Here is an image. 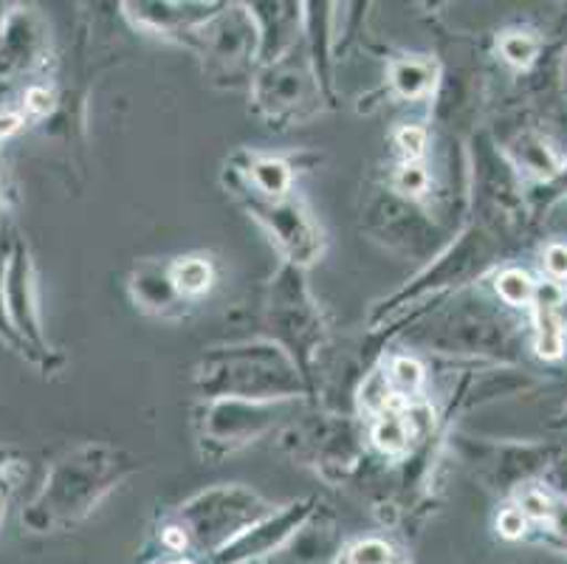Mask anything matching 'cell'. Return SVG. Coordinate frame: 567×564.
Instances as JSON below:
<instances>
[{"mask_svg":"<svg viewBox=\"0 0 567 564\" xmlns=\"http://www.w3.org/2000/svg\"><path fill=\"white\" fill-rule=\"evenodd\" d=\"M446 449L481 478L497 496H517L519 491L545 480L550 465L561 454L559 447L530 441H494L466 432L446 434Z\"/></svg>","mask_w":567,"mask_h":564,"instance_id":"7","label":"cell"},{"mask_svg":"<svg viewBox=\"0 0 567 564\" xmlns=\"http://www.w3.org/2000/svg\"><path fill=\"white\" fill-rule=\"evenodd\" d=\"M9 248H12V229L3 226L0 232V341L7 345L9 350H14L18 356H23L29 361V353H25V345L20 341V336L14 334L12 322H9L7 314V297H3V283H7V263H9Z\"/></svg>","mask_w":567,"mask_h":564,"instance_id":"30","label":"cell"},{"mask_svg":"<svg viewBox=\"0 0 567 564\" xmlns=\"http://www.w3.org/2000/svg\"><path fill=\"white\" fill-rule=\"evenodd\" d=\"M49 29L32 7H14L0 38V96L12 88L38 85L49 69Z\"/></svg>","mask_w":567,"mask_h":564,"instance_id":"15","label":"cell"},{"mask_svg":"<svg viewBox=\"0 0 567 564\" xmlns=\"http://www.w3.org/2000/svg\"><path fill=\"white\" fill-rule=\"evenodd\" d=\"M499 57L503 62L514 65V69L525 71L530 69L536 60H539V51H543V40L530 34V31H505L497 43Z\"/></svg>","mask_w":567,"mask_h":564,"instance_id":"28","label":"cell"},{"mask_svg":"<svg viewBox=\"0 0 567 564\" xmlns=\"http://www.w3.org/2000/svg\"><path fill=\"white\" fill-rule=\"evenodd\" d=\"M0 170H3V164H0Z\"/></svg>","mask_w":567,"mask_h":564,"instance_id":"45","label":"cell"},{"mask_svg":"<svg viewBox=\"0 0 567 564\" xmlns=\"http://www.w3.org/2000/svg\"><path fill=\"white\" fill-rule=\"evenodd\" d=\"M508 310L499 299L492 302L481 291L463 288L406 314L410 328L401 334V341L412 356L435 353L472 365H517L525 348V328Z\"/></svg>","mask_w":567,"mask_h":564,"instance_id":"1","label":"cell"},{"mask_svg":"<svg viewBox=\"0 0 567 564\" xmlns=\"http://www.w3.org/2000/svg\"><path fill=\"white\" fill-rule=\"evenodd\" d=\"M260 38V65L282 60L306 40V3H286V0H262V3H246Z\"/></svg>","mask_w":567,"mask_h":564,"instance_id":"17","label":"cell"},{"mask_svg":"<svg viewBox=\"0 0 567 564\" xmlns=\"http://www.w3.org/2000/svg\"><path fill=\"white\" fill-rule=\"evenodd\" d=\"M275 511L255 489L237 483L213 485L175 509L162 527V545L173 553L193 551L213 558Z\"/></svg>","mask_w":567,"mask_h":564,"instance_id":"5","label":"cell"},{"mask_svg":"<svg viewBox=\"0 0 567 564\" xmlns=\"http://www.w3.org/2000/svg\"><path fill=\"white\" fill-rule=\"evenodd\" d=\"M386 376V384L393 390L399 401H415V398L426 396V367L424 361L412 353H393L386 356L381 365Z\"/></svg>","mask_w":567,"mask_h":564,"instance_id":"25","label":"cell"},{"mask_svg":"<svg viewBox=\"0 0 567 564\" xmlns=\"http://www.w3.org/2000/svg\"><path fill=\"white\" fill-rule=\"evenodd\" d=\"M362 232L386 252L415 263H432L452 243V232L421 201L404 198L386 184L362 206Z\"/></svg>","mask_w":567,"mask_h":564,"instance_id":"8","label":"cell"},{"mask_svg":"<svg viewBox=\"0 0 567 564\" xmlns=\"http://www.w3.org/2000/svg\"><path fill=\"white\" fill-rule=\"evenodd\" d=\"M297 401H240V398H220V401H200L195 412V434H198L200 458L209 463L229 458L237 449L249 447L257 438L288 418Z\"/></svg>","mask_w":567,"mask_h":564,"instance_id":"13","label":"cell"},{"mask_svg":"<svg viewBox=\"0 0 567 564\" xmlns=\"http://www.w3.org/2000/svg\"><path fill=\"white\" fill-rule=\"evenodd\" d=\"M282 449L328 485H348L368 463V429L348 416H313L282 432Z\"/></svg>","mask_w":567,"mask_h":564,"instance_id":"9","label":"cell"},{"mask_svg":"<svg viewBox=\"0 0 567 564\" xmlns=\"http://www.w3.org/2000/svg\"><path fill=\"white\" fill-rule=\"evenodd\" d=\"M189 49L200 57L204 80L215 88H251L260 62V38L246 3H224L209 23L193 31Z\"/></svg>","mask_w":567,"mask_h":564,"instance_id":"10","label":"cell"},{"mask_svg":"<svg viewBox=\"0 0 567 564\" xmlns=\"http://www.w3.org/2000/svg\"><path fill=\"white\" fill-rule=\"evenodd\" d=\"M23 478H25L23 460H18V463H12L9 469L0 472V522H3V516H7L9 503H12L14 491H18V485L23 483Z\"/></svg>","mask_w":567,"mask_h":564,"instance_id":"33","label":"cell"},{"mask_svg":"<svg viewBox=\"0 0 567 564\" xmlns=\"http://www.w3.org/2000/svg\"><path fill=\"white\" fill-rule=\"evenodd\" d=\"M559 319L567 330V286H565V299H561V305H559Z\"/></svg>","mask_w":567,"mask_h":564,"instance_id":"40","label":"cell"},{"mask_svg":"<svg viewBox=\"0 0 567 564\" xmlns=\"http://www.w3.org/2000/svg\"><path fill=\"white\" fill-rule=\"evenodd\" d=\"M3 297H7V314L12 322L14 334L25 345L29 361L38 367L40 372H56L63 359L45 339L43 319H40L38 305V274H34L32 252L29 243L20 232L12 229V248H9L7 263V283H3Z\"/></svg>","mask_w":567,"mask_h":564,"instance_id":"14","label":"cell"},{"mask_svg":"<svg viewBox=\"0 0 567 564\" xmlns=\"http://www.w3.org/2000/svg\"><path fill=\"white\" fill-rule=\"evenodd\" d=\"M497 531L505 540H523V536H528L530 525L517 505H505L497 516Z\"/></svg>","mask_w":567,"mask_h":564,"instance_id":"32","label":"cell"},{"mask_svg":"<svg viewBox=\"0 0 567 564\" xmlns=\"http://www.w3.org/2000/svg\"><path fill=\"white\" fill-rule=\"evenodd\" d=\"M226 164H229L257 195H266V198H286V195L293 193V164H288L280 155H260L249 153V150H240V153L231 155Z\"/></svg>","mask_w":567,"mask_h":564,"instance_id":"23","label":"cell"},{"mask_svg":"<svg viewBox=\"0 0 567 564\" xmlns=\"http://www.w3.org/2000/svg\"><path fill=\"white\" fill-rule=\"evenodd\" d=\"M395 153H399L401 164H417L426 158L430 150V133L417 124H406L401 131H395Z\"/></svg>","mask_w":567,"mask_h":564,"instance_id":"31","label":"cell"},{"mask_svg":"<svg viewBox=\"0 0 567 564\" xmlns=\"http://www.w3.org/2000/svg\"><path fill=\"white\" fill-rule=\"evenodd\" d=\"M0 232H3V229H0Z\"/></svg>","mask_w":567,"mask_h":564,"instance_id":"46","label":"cell"},{"mask_svg":"<svg viewBox=\"0 0 567 564\" xmlns=\"http://www.w3.org/2000/svg\"><path fill=\"white\" fill-rule=\"evenodd\" d=\"M499 147H503L505 158L512 162V167L519 175H528V178L554 184L561 170H565L561 155L556 153L554 144L534 127H517Z\"/></svg>","mask_w":567,"mask_h":564,"instance_id":"21","label":"cell"},{"mask_svg":"<svg viewBox=\"0 0 567 564\" xmlns=\"http://www.w3.org/2000/svg\"><path fill=\"white\" fill-rule=\"evenodd\" d=\"M3 226H7V224H0V229H3Z\"/></svg>","mask_w":567,"mask_h":564,"instance_id":"44","label":"cell"},{"mask_svg":"<svg viewBox=\"0 0 567 564\" xmlns=\"http://www.w3.org/2000/svg\"><path fill=\"white\" fill-rule=\"evenodd\" d=\"M556 429H561V432H567V403H565V410L559 412V418L554 421Z\"/></svg>","mask_w":567,"mask_h":564,"instance_id":"39","label":"cell"},{"mask_svg":"<svg viewBox=\"0 0 567 564\" xmlns=\"http://www.w3.org/2000/svg\"><path fill=\"white\" fill-rule=\"evenodd\" d=\"M14 7H18V3H3V0H0V38H3V31H7Z\"/></svg>","mask_w":567,"mask_h":564,"instance_id":"37","label":"cell"},{"mask_svg":"<svg viewBox=\"0 0 567 564\" xmlns=\"http://www.w3.org/2000/svg\"><path fill=\"white\" fill-rule=\"evenodd\" d=\"M344 564H406L404 556L381 536H368V540L353 542L342 551Z\"/></svg>","mask_w":567,"mask_h":564,"instance_id":"29","label":"cell"},{"mask_svg":"<svg viewBox=\"0 0 567 564\" xmlns=\"http://www.w3.org/2000/svg\"><path fill=\"white\" fill-rule=\"evenodd\" d=\"M162 564H198V562H193V558H167V562Z\"/></svg>","mask_w":567,"mask_h":564,"instance_id":"42","label":"cell"},{"mask_svg":"<svg viewBox=\"0 0 567 564\" xmlns=\"http://www.w3.org/2000/svg\"><path fill=\"white\" fill-rule=\"evenodd\" d=\"M18 460H23L20 458L18 449L7 447V443H0V472H3V469H9L12 463H18Z\"/></svg>","mask_w":567,"mask_h":564,"instance_id":"36","label":"cell"},{"mask_svg":"<svg viewBox=\"0 0 567 564\" xmlns=\"http://www.w3.org/2000/svg\"><path fill=\"white\" fill-rule=\"evenodd\" d=\"M193 390L200 401L240 398V401H302L313 398L302 372L277 348L257 339L209 348L195 365Z\"/></svg>","mask_w":567,"mask_h":564,"instance_id":"3","label":"cell"},{"mask_svg":"<svg viewBox=\"0 0 567 564\" xmlns=\"http://www.w3.org/2000/svg\"><path fill=\"white\" fill-rule=\"evenodd\" d=\"M173 279L184 299L198 302L200 297L213 291L215 286V266L206 255H187L173 260Z\"/></svg>","mask_w":567,"mask_h":564,"instance_id":"26","label":"cell"},{"mask_svg":"<svg viewBox=\"0 0 567 564\" xmlns=\"http://www.w3.org/2000/svg\"><path fill=\"white\" fill-rule=\"evenodd\" d=\"M344 551L342 527L333 511L317 505L306 525L277 553L257 564H337Z\"/></svg>","mask_w":567,"mask_h":564,"instance_id":"19","label":"cell"},{"mask_svg":"<svg viewBox=\"0 0 567 564\" xmlns=\"http://www.w3.org/2000/svg\"><path fill=\"white\" fill-rule=\"evenodd\" d=\"M127 18L144 31H153L158 38L182 40L187 43L193 38V31L209 23L215 14L224 9V3H173V0H142V3H125Z\"/></svg>","mask_w":567,"mask_h":564,"instance_id":"20","label":"cell"},{"mask_svg":"<svg viewBox=\"0 0 567 564\" xmlns=\"http://www.w3.org/2000/svg\"><path fill=\"white\" fill-rule=\"evenodd\" d=\"M251 102L271 127L302 124L322 111V88L308 60L306 40L291 54L271 65H260L251 80Z\"/></svg>","mask_w":567,"mask_h":564,"instance_id":"12","label":"cell"},{"mask_svg":"<svg viewBox=\"0 0 567 564\" xmlns=\"http://www.w3.org/2000/svg\"><path fill=\"white\" fill-rule=\"evenodd\" d=\"M561 85H565V93H567V54L565 60H561Z\"/></svg>","mask_w":567,"mask_h":564,"instance_id":"41","label":"cell"},{"mask_svg":"<svg viewBox=\"0 0 567 564\" xmlns=\"http://www.w3.org/2000/svg\"><path fill=\"white\" fill-rule=\"evenodd\" d=\"M543 483H545V489H550L556 496H561V500L567 503V458L565 454H559V458H556V463L550 465Z\"/></svg>","mask_w":567,"mask_h":564,"instance_id":"35","label":"cell"},{"mask_svg":"<svg viewBox=\"0 0 567 564\" xmlns=\"http://www.w3.org/2000/svg\"><path fill=\"white\" fill-rule=\"evenodd\" d=\"M337 564H344V562H342V556H339V562H337Z\"/></svg>","mask_w":567,"mask_h":564,"instance_id":"43","label":"cell"},{"mask_svg":"<svg viewBox=\"0 0 567 564\" xmlns=\"http://www.w3.org/2000/svg\"><path fill=\"white\" fill-rule=\"evenodd\" d=\"M260 325L262 339L275 341L302 372L311 396H317L319 367L328 350V325L306 283V268L282 263L262 297Z\"/></svg>","mask_w":567,"mask_h":564,"instance_id":"6","label":"cell"},{"mask_svg":"<svg viewBox=\"0 0 567 564\" xmlns=\"http://www.w3.org/2000/svg\"><path fill=\"white\" fill-rule=\"evenodd\" d=\"M9 206V193H7V181H3V170H0V215L7 212ZM0 224H3V217H0Z\"/></svg>","mask_w":567,"mask_h":564,"instance_id":"38","label":"cell"},{"mask_svg":"<svg viewBox=\"0 0 567 564\" xmlns=\"http://www.w3.org/2000/svg\"><path fill=\"white\" fill-rule=\"evenodd\" d=\"M494 294H497L505 308H530L536 294V279L523 268L508 266L494 277Z\"/></svg>","mask_w":567,"mask_h":564,"instance_id":"27","label":"cell"},{"mask_svg":"<svg viewBox=\"0 0 567 564\" xmlns=\"http://www.w3.org/2000/svg\"><path fill=\"white\" fill-rule=\"evenodd\" d=\"M386 82L404 102H426L441 85V69L430 57L410 54L386 62Z\"/></svg>","mask_w":567,"mask_h":564,"instance_id":"24","label":"cell"},{"mask_svg":"<svg viewBox=\"0 0 567 564\" xmlns=\"http://www.w3.org/2000/svg\"><path fill=\"white\" fill-rule=\"evenodd\" d=\"M317 500L308 496V500H293V503L282 505L275 514H268L266 520H260L257 525H251L246 534L237 536L231 545H226L224 551L215 553L213 558H206V564H257L262 558H268L271 553L280 551L288 540H291L302 525H306L308 516L317 511Z\"/></svg>","mask_w":567,"mask_h":564,"instance_id":"16","label":"cell"},{"mask_svg":"<svg viewBox=\"0 0 567 564\" xmlns=\"http://www.w3.org/2000/svg\"><path fill=\"white\" fill-rule=\"evenodd\" d=\"M333 9L337 3H306V51L311 69L322 88L324 102H333V62H337V45H333Z\"/></svg>","mask_w":567,"mask_h":564,"instance_id":"22","label":"cell"},{"mask_svg":"<svg viewBox=\"0 0 567 564\" xmlns=\"http://www.w3.org/2000/svg\"><path fill=\"white\" fill-rule=\"evenodd\" d=\"M224 186L226 193L244 206L257 224L268 232L271 243L282 255V263L297 268H308L317 263L324 252V232L317 224L313 212L308 204L297 195H286V198H266L257 195L249 184H246L235 170L226 164L224 167Z\"/></svg>","mask_w":567,"mask_h":564,"instance_id":"11","label":"cell"},{"mask_svg":"<svg viewBox=\"0 0 567 564\" xmlns=\"http://www.w3.org/2000/svg\"><path fill=\"white\" fill-rule=\"evenodd\" d=\"M136 472V458L122 447L100 441L80 443L49 465L38 494L20 511V522L32 534L71 531Z\"/></svg>","mask_w":567,"mask_h":564,"instance_id":"2","label":"cell"},{"mask_svg":"<svg viewBox=\"0 0 567 564\" xmlns=\"http://www.w3.org/2000/svg\"><path fill=\"white\" fill-rule=\"evenodd\" d=\"M545 271L550 279L561 283L567 279V246L565 243H550L548 252H545Z\"/></svg>","mask_w":567,"mask_h":564,"instance_id":"34","label":"cell"},{"mask_svg":"<svg viewBox=\"0 0 567 564\" xmlns=\"http://www.w3.org/2000/svg\"><path fill=\"white\" fill-rule=\"evenodd\" d=\"M131 299L147 317L158 319H187L193 314V302L182 297L173 279V260H138L133 263L127 277Z\"/></svg>","mask_w":567,"mask_h":564,"instance_id":"18","label":"cell"},{"mask_svg":"<svg viewBox=\"0 0 567 564\" xmlns=\"http://www.w3.org/2000/svg\"><path fill=\"white\" fill-rule=\"evenodd\" d=\"M505 243H508V237L488 229L481 221H472L401 291H395L393 297L375 305L370 325L379 328V325L390 322V319H404L406 314L417 310L421 302H435V299L450 297V294L463 291V288H472L488 268L497 266Z\"/></svg>","mask_w":567,"mask_h":564,"instance_id":"4","label":"cell"}]
</instances>
